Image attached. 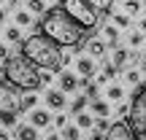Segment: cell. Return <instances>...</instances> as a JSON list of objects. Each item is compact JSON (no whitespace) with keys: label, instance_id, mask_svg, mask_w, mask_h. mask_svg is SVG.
I'll return each mask as SVG.
<instances>
[{"label":"cell","instance_id":"obj_38","mask_svg":"<svg viewBox=\"0 0 146 140\" xmlns=\"http://www.w3.org/2000/svg\"><path fill=\"white\" fill-rule=\"evenodd\" d=\"M138 62L143 65V70H146V51H141V59H138Z\"/></svg>","mask_w":146,"mask_h":140},{"label":"cell","instance_id":"obj_43","mask_svg":"<svg viewBox=\"0 0 146 140\" xmlns=\"http://www.w3.org/2000/svg\"><path fill=\"white\" fill-rule=\"evenodd\" d=\"M52 3H54V0H52Z\"/></svg>","mask_w":146,"mask_h":140},{"label":"cell","instance_id":"obj_44","mask_svg":"<svg viewBox=\"0 0 146 140\" xmlns=\"http://www.w3.org/2000/svg\"><path fill=\"white\" fill-rule=\"evenodd\" d=\"M143 140H146V137H143Z\"/></svg>","mask_w":146,"mask_h":140},{"label":"cell","instance_id":"obj_42","mask_svg":"<svg viewBox=\"0 0 146 140\" xmlns=\"http://www.w3.org/2000/svg\"><path fill=\"white\" fill-rule=\"evenodd\" d=\"M0 73H3V68H0Z\"/></svg>","mask_w":146,"mask_h":140},{"label":"cell","instance_id":"obj_5","mask_svg":"<svg viewBox=\"0 0 146 140\" xmlns=\"http://www.w3.org/2000/svg\"><path fill=\"white\" fill-rule=\"evenodd\" d=\"M127 124L133 127L138 137H146V83L141 86V92H135L130 103V113H127Z\"/></svg>","mask_w":146,"mask_h":140},{"label":"cell","instance_id":"obj_39","mask_svg":"<svg viewBox=\"0 0 146 140\" xmlns=\"http://www.w3.org/2000/svg\"><path fill=\"white\" fill-rule=\"evenodd\" d=\"M3 22H5V11L0 8V24H3Z\"/></svg>","mask_w":146,"mask_h":140},{"label":"cell","instance_id":"obj_29","mask_svg":"<svg viewBox=\"0 0 146 140\" xmlns=\"http://www.w3.org/2000/svg\"><path fill=\"white\" fill-rule=\"evenodd\" d=\"M16 116L19 113H14V110H8V113H0V124H5V127H16L19 121H16Z\"/></svg>","mask_w":146,"mask_h":140},{"label":"cell","instance_id":"obj_2","mask_svg":"<svg viewBox=\"0 0 146 140\" xmlns=\"http://www.w3.org/2000/svg\"><path fill=\"white\" fill-rule=\"evenodd\" d=\"M22 54L30 59L35 68L41 70H52V73H60L65 68V59H62V46L54 43L49 35L38 32V35H30L22 41Z\"/></svg>","mask_w":146,"mask_h":140},{"label":"cell","instance_id":"obj_40","mask_svg":"<svg viewBox=\"0 0 146 140\" xmlns=\"http://www.w3.org/2000/svg\"><path fill=\"white\" fill-rule=\"evenodd\" d=\"M8 5H11V8H14V5H19V0H8Z\"/></svg>","mask_w":146,"mask_h":140},{"label":"cell","instance_id":"obj_8","mask_svg":"<svg viewBox=\"0 0 146 140\" xmlns=\"http://www.w3.org/2000/svg\"><path fill=\"white\" fill-rule=\"evenodd\" d=\"M76 73L81 78H95V73H98L95 57H76Z\"/></svg>","mask_w":146,"mask_h":140},{"label":"cell","instance_id":"obj_9","mask_svg":"<svg viewBox=\"0 0 146 140\" xmlns=\"http://www.w3.org/2000/svg\"><path fill=\"white\" fill-rule=\"evenodd\" d=\"M78 86H81V78H78V73H70V70L60 73V89H62L65 94H73Z\"/></svg>","mask_w":146,"mask_h":140},{"label":"cell","instance_id":"obj_14","mask_svg":"<svg viewBox=\"0 0 146 140\" xmlns=\"http://www.w3.org/2000/svg\"><path fill=\"white\" fill-rule=\"evenodd\" d=\"M14 137L16 140H38V132L33 124H16L14 127Z\"/></svg>","mask_w":146,"mask_h":140},{"label":"cell","instance_id":"obj_26","mask_svg":"<svg viewBox=\"0 0 146 140\" xmlns=\"http://www.w3.org/2000/svg\"><path fill=\"white\" fill-rule=\"evenodd\" d=\"M111 22L119 30H125V27H130V14H111Z\"/></svg>","mask_w":146,"mask_h":140},{"label":"cell","instance_id":"obj_13","mask_svg":"<svg viewBox=\"0 0 146 140\" xmlns=\"http://www.w3.org/2000/svg\"><path fill=\"white\" fill-rule=\"evenodd\" d=\"M108 43L106 41H100V38H92V41L87 43V51H89V57H95V59H103L106 54H108Z\"/></svg>","mask_w":146,"mask_h":140},{"label":"cell","instance_id":"obj_33","mask_svg":"<svg viewBox=\"0 0 146 140\" xmlns=\"http://www.w3.org/2000/svg\"><path fill=\"white\" fill-rule=\"evenodd\" d=\"M65 124H68V116H65V113H57V116H54V127H57V129H62Z\"/></svg>","mask_w":146,"mask_h":140},{"label":"cell","instance_id":"obj_15","mask_svg":"<svg viewBox=\"0 0 146 140\" xmlns=\"http://www.w3.org/2000/svg\"><path fill=\"white\" fill-rule=\"evenodd\" d=\"M111 62H114L116 68L127 65V62H130V51H127L125 46H119V43H116V46H114V51H111Z\"/></svg>","mask_w":146,"mask_h":140},{"label":"cell","instance_id":"obj_30","mask_svg":"<svg viewBox=\"0 0 146 140\" xmlns=\"http://www.w3.org/2000/svg\"><path fill=\"white\" fill-rule=\"evenodd\" d=\"M122 3H125V11L130 16H135L138 11H141V0H122Z\"/></svg>","mask_w":146,"mask_h":140},{"label":"cell","instance_id":"obj_1","mask_svg":"<svg viewBox=\"0 0 146 140\" xmlns=\"http://www.w3.org/2000/svg\"><path fill=\"white\" fill-rule=\"evenodd\" d=\"M38 30L43 35H49L54 43L60 46H70L73 51H81V41H84V27L78 22H73L62 8H46L41 14V22H38Z\"/></svg>","mask_w":146,"mask_h":140},{"label":"cell","instance_id":"obj_25","mask_svg":"<svg viewBox=\"0 0 146 140\" xmlns=\"http://www.w3.org/2000/svg\"><path fill=\"white\" fill-rule=\"evenodd\" d=\"M87 105H89V97H87V94H76V97H73V105H70V108H73V113H78V110H84Z\"/></svg>","mask_w":146,"mask_h":140},{"label":"cell","instance_id":"obj_41","mask_svg":"<svg viewBox=\"0 0 146 140\" xmlns=\"http://www.w3.org/2000/svg\"><path fill=\"white\" fill-rule=\"evenodd\" d=\"M0 140H8V135H5V132H3V129H0Z\"/></svg>","mask_w":146,"mask_h":140},{"label":"cell","instance_id":"obj_35","mask_svg":"<svg viewBox=\"0 0 146 140\" xmlns=\"http://www.w3.org/2000/svg\"><path fill=\"white\" fill-rule=\"evenodd\" d=\"M52 78H54L52 70H43V73H41V83H52Z\"/></svg>","mask_w":146,"mask_h":140},{"label":"cell","instance_id":"obj_12","mask_svg":"<svg viewBox=\"0 0 146 140\" xmlns=\"http://www.w3.org/2000/svg\"><path fill=\"white\" fill-rule=\"evenodd\" d=\"M89 110H92V116H98V119H108L111 116V105L108 100H89Z\"/></svg>","mask_w":146,"mask_h":140},{"label":"cell","instance_id":"obj_34","mask_svg":"<svg viewBox=\"0 0 146 140\" xmlns=\"http://www.w3.org/2000/svg\"><path fill=\"white\" fill-rule=\"evenodd\" d=\"M11 54H8V43H0V62H5Z\"/></svg>","mask_w":146,"mask_h":140},{"label":"cell","instance_id":"obj_20","mask_svg":"<svg viewBox=\"0 0 146 140\" xmlns=\"http://www.w3.org/2000/svg\"><path fill=\"white\" fill-rule=\"evenodd\" d=\"M60 135H62V140H81V127H76V124H65Z\"/></svg>","mask_w":146,"mask_h":140},{"label":"cell","instance_id":"obj_31","mask_svg":"<svg viewBox=\"0 0 146 140\" xmlns=\"http://www.w3.org/2000/svg\"><path fill=\"white\" fill-rule=\"evenodd\" d=\"M127 41H130V46H141V43H143V32L141 30H138V32H130Z\"/></svg>","mask_w":146,"mask_h":140},{"label":"cell","instance_id":"obj_7","mask_svg":"<svg viewBox=\"0 0 146 140\" xmlns=\"http://www.w3.org/2000/svg\"><path fill=\"white\" fill-rule=\"evenodd\" d=\"M106 140H141V137L133 132V127L127 124V119H122V121H114V124L108 127Z\"/></svg>","mask_w":146,"mask_h":140},{"label":"cell","instance_id":"obj_10","mask_svg":"<svg viewBox=\"0 0 146 140\" xmlns=\"http://www.w3.org/2000/svg\"><path fill=\"white\" fill-rule=\"evenodd\" d=\"M43 103H46L49 110H65V92L62 89H52V92H46V97H43Z\"/></svg>","mask_w":146,"mask_h":140},{"label":"cell","instance_id":"obj_37","mask_svg":"<svg viewBox=\"0 0 146 140\" xmlns=\"http://www.w3.org/2000/svg\"><path fill=\"white\" fill-rule=\"evenodd\" d=\"M138 30H141V32H146V16L141 19V24H138Z\"/></svg>","mask_w":146,"mask_h":140},{"label":"cell","instance_id":"obj_17","mask_svg":"<svg viewBox=\"0 0 146 140\" xmlns=\"http://www.w3.org/2000/svg\"><path fill=\"white\" fill-rule=\"evenodd\" d=\"M103 38L108 46H116L119 43V27L116 24H103Z\"/></svg>","mask_w":146,"mask_h":140},{"label":"cell","instance_id":"obj_23","mask_svg":"<svg viewBox=\"0 0 146 140\" xmlns=\"http://www.w3.org/2000/svg\"><path fill=\"white\" fill-rule=\"evenodd\" d=\"M125 81L130 83V86H141V83H143V78H141V70H138V68H130V70L125 73Z\"/></svg>","mask_w":146,"mask_h":140},{"label":"cell","instance_id":"obj_28","mask_svg":"<svg viewBox=\"0 0 146 140\" xmlns=\"http://www.w3.org/2000/svg\"><path fill=\"white\" fill-rule=\"evenodd\" d=\"M27 8H30V14H43L46 11V0H27Z\"/></svg>","mask_w":146,"mask_h":140},{"label":"cell","instance_id":"obj_21","mask_svg":"<svg viewBox=\"0 0 146 140\" xmlns=\"http://www.w3.org/2000/svg\"><path fill=\"white\" fill-rule=\"evenodd\" d=\"M100 68H103V70H100V73H103V76H106V78H108V81H111V78H116V73H119V68H116V65H114V62H111V59H108V57H103V65H100Z\"/></svg>","mask_w":146,"mask_h":140},{"label":"cell","instance_id":"obj_32","mask_svg":"<svg viewBox=\"0 0 146 140\" xmlns=\"http://www.w3.org/2000/svg\"><path fill=\"white\" fill-rule=\"evenodd\" d=\"M108 119H98V116H95V129H98V132H108Z\"/></svg>","mask_w":146,"mask_h":140},{"label":"cell","instance_id":"obj_16","mask_svg":"<svg viewBox=\"0 0 146 140\" xmlns=\"http://www.w3.org/2000/svg\"><path fill=\"white\" fill-rule=\"evenodd\" d=\"M22 113H30L33 108H38V92H25V97H19Z\"/></svg>","mask_w":146,"mask_h":140},{"label":"cell","instance_id":"obj_27","mask_svg":"<svg viewBox=\"0 0 146 140\" xmlns=\"http://www.w3.org/2000/svg\"><path fill=\"white\" fill-rule=\"evenodd\" d=\"M16 24L19 27H30L33 24V14L30 11H16Z\"/></svg>","mask_w":146,"mask_h":140},{"label":"cell","instance_id":"obj_24","mask_svg":"<svg viewBox=\"0 0 146 140\" xmlns=\"http://www.w3.org/2000/svg\"><path fill=\"white\" fill-rule=\"evenodd\" d=\"M106 97H108V100H111V103H114V100H116V103H119V100H122V97H125V89H122V86H119V83H111V86H108V89H106Z\"/></svg>","mask_w":146,"mask_h":140},{"label":"cell","instance_id":"obj_18","mask_svg":"<svg viewBox=\"0 0 146 140\" xmlns=\"http://www.w3.org/2000/svg\"><path fill=\"white\" fill-rule=\"evenodd\" d=\"M76 127H81V129H92V127H95V116L89 113V110H78V113H76Z\"/></svg>","mask_w":146,"mask_h":140},{"label":"cell","instance_id":"obj_36","mask_svg":"<svg viewBox=\"0 0 146 140\" xmlns=\"http://www.w3.org/2000/svg\"><path fill=\"white\" fill-rule=\"evenodd\" d=\"M46 140H62V135H60V132H49Z\"/></svg>","mask_w":146,"mask_h":140},{"label":"cell","instance_id":"obj_6","mask_svg":"<svg viewBox=\"0 0 146 140\" xmlns=\"http://www.w3.org/2000/svg\"><path fill=\"white\" fill-rule=\"evenodd\" d=\"M22 113L19 108V94H16V86H11L8 81H0V113Z\"/></svg>","mask_w":146,"mask_h":140},{"label":"cell","instance_id":"obj_19","mask_svg":"<svg viewBox=\"0 0 146 140\" xmlns=\"http://www.w3.org/2000/svg\"><path fill=\"white\" fill-rule=\"evenodd\" d=\"M87 3L92 5L100 16H103V14H111V8H114V0H87Z\"/></svg>","mask_w":146,"mask_h":140},{"label":"cell","instance_id":"obj_11","mask_svg":"<svg viewBox=\"0 0 146 140\" xmlns=\"http://www.w3.org/2000/svg\"><path fill=\"white\" fill-rule=\"evenodd\" d=\"M30 124L35 127V129H43V127L52 124V113H49V110H38V108H33V110H30Z\"/></svg>","mask_w":146,"mask_h":140},{"label":"cell","instance_id":"obj_4","mask_svg":"<svg viewBox=\"0 0 146 140\" xmlns=\"http://www.w3.org/2000/svg\"><path fill=\"white\" fill-rule=\"evenodd\" d=\"M60 8H62L73 22H78L84 30H92V27L100 24V14L87 3V0H60Z\"/></svg>","mask_w":146,"mask_h":140},{"label":"cell","instance_id":"obj_3","mask_svg":"<svg viewBox=\"0 0 146 140\" xmlns=\"http://www.w3.org/2000/svg\"><path fill=\"white\" fill-rule=\"evenodd\" d=\"M3 76L11 86L25 89V92H38L43 86L41 83V68L30 62V59L22 54V57H8L3 62Z\"/></svg>","mask_w":146,"mask_h":140},{"label":"cell","instance_id":"obj_22","mask_svg":"<svg viewBox=\"0 0 146 140\" xmlns=\"http://www.w3.org/2000/svg\"><path fill=\"white\" fill-rule=\"evenodd\" d=\"M25 38H22V30H19V24L16 27H5V43H22Z\"/></svg>","mask_w":146,"mask_h":140}]
</instances>
